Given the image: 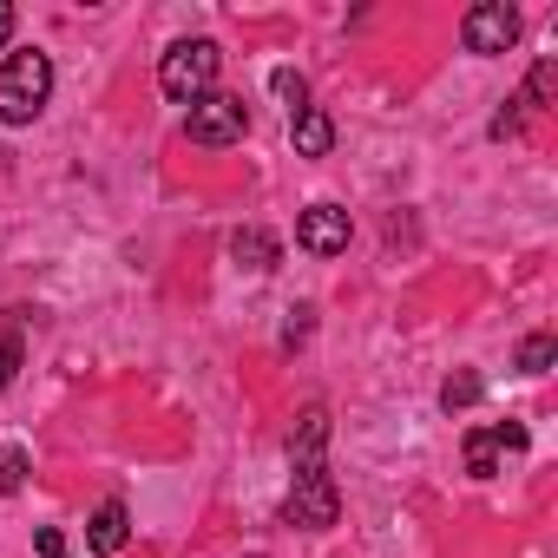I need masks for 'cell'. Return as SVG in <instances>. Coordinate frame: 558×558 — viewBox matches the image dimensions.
<instances>
[{
  "mask_svg": "<svg viewBox=\"0 0 558 558\" xmlns=\"http://www.w3.org/2000/svg\"><path fill=\"white\" fill-rule=\"evenodd\" d=\"M519 40V14L506 8V0H480V8H466L460 21V47L466 53H506Z\"/></svg>",
  "mask_w": 558,
  "mask_h": 558,
  "instance_id": "5",
  "label": "cell"
},
{
  "mask_svg": "<svg viewBox=\"0 0 558 558\" xmlns=\"http://www.w3.org/2000/svg\"><path fill=\"white\" fill-rule=\"evenodd\" d=\"M243 132H250V106H243L236 93H204V99L184 106V138H191V145L223 151V145H236Z\"/></svg>",
  "mask_w": 558,
  "mask_h": 558,
  "instance_id": "3",
  "label": "cell"
},
{
  "mask_svg": "<svg viewBox=\"0 0 558 558\" xmlns=\"http://www.w3.org/2000/svg\"><path fill=\"white\" fill-rule=\"evenodd\" d=\"M506 453H525V427L519 421H493V427H473L466 434V473L473 480H493Z\"/></svg>",
  "mask_w": 558,
  "mask_h": 558,
  "instance_id": "6",
  "label": "cell"
},
{
  "mask_svg": "<svg viewBox=\"0 0 558 558\" xmlns=\"http://www.w3.org/2000/svg\"><path fill=\"white\" fill-rule=\"evenodd\" d=\"M290 132H296V151H303V158H329V145H336V119H329L323 106H303V112L290 119Z\"/></svg>",
  "mask_w": 558,
  "mask_h": 558,
  "instance_id": "10",
  "label": "cell"
},
{
  "mask_svg": "<svg viewBox=\"0 0 558 558\" xmlns=\"http://www.w3.org/2000/svg\"><path fill=\"white\" fill-rule=\"evenodd\" d=\"M14 27H21V14L8 8V0H0V47H8V40H14Z\"/></svg>",
  "mask_w": 558,
  "mask_h": 558,
  "instance_id": "19",
  "label": "cell"
},
{
  "mask_svg": "<svg viewBox=\"0 0 558 558\" xmlns=\"http://www.w3.org/2000/svg\"><path fill=\"white\" fill-rule=\"evenodd\" d=\"M519 106H525V99H506V112H493V125H486V132H493V138H519V125H525V112H519Z\"/></svg>",
  "mask_w": 558,
  "mask_h": 558,
  "instance_id": "17",
  "label": "cell"
},
{
  "mask_svg": "<svg viewBox=\"0 0 558 558\" xmlns=\"http://www.w3.org/2000/svg\"><path fill=\"white\" fill-rule=\"evenodd\" d=\"M269 93L290 106V119H296V112L310 106V80H303V73H290V66H276V73H269Z\"/></svg>",
  "mask_w": 558,
  "mask_h": 558,
  "instance_id": "13",
  "label": "cell"
},
{
  "mask_svg": "<svg viewBox=\"0 0 558 558\" xmlns=\"http://www.w3.org/2000/svg\"><path fill=\"white\" fill-rule=\"evenodd\" d=\"M276 250H283V243H276L269 230H243V236L230 243V256H236L243 269H276Z\"/></svg>",
  "mask_w": 558,
  "mask_h": 558,
  "instance_id": "11",
  "label": "cell"
},
{
  "mask_svg": "<svg viewBox=\"0 0 558 558\" xmlns=\"http://www.w3.org/2000/svg\"><path fill=\"white\" fill-rule=\"evenodd\" d=\"M27 447H0V499H14L21 486H27Z\"/></svg>",
  "mask_w": 558,
  "mask_h": 558,
  "instance_id": "14",
  "label": "cell"
},
{
  "mask_svg": "<svg viewBox=\"0 0 558 558\" xmlns=\"http://www.w3.org/2000/svg\"><path fill=\"white\" fill-rule=\"evenodd\" d=\"M217 66H223L217 40H178V47L158 60V86H165L171 106H191V99L217 93Z\"/></svg>",
  "mask_w": 558,
  "mask_h": 558,
  "instance_id": "2",
  "label": "cell"
},
{
  "mask_svg": "<svg viewBox=\"0 0 558 558\" xmlns=\"http://www.w3.org/2000/svg\"><path fill=\"white\" fill-rule=\"evenodd\" d=\"M14 375H21V336L8 329V336H0V388H8Z\"/></svg>",
  "mask_w": 558,
  "mask_h": 558,
  "instance_id": "18",
  "label": "cell"
},
{
  "mask_svg": "<svg viewBox=\"0 0 558 558\" xmlns=\"http://www.w3.org/2000/svg\"><path fill=\"white\" fill-rule=\"evenodd\" d=\"M283 519L303 525V532H329V525L342 519V493H336V480H329V473H303V480L290 486V499H283Z\"/></svg>",
  "mask_w": 558,
  "mask_h": 558,
  "instance_id": "4",
  "label": "cell"
},
{
  "mask_svg": "<svg viewBox=\"0 0 558 558\" xmlns=\"http://www.w3.org/2000/svg\"><path fill=\"white\" fill-rule=\"evenodd\" d=\"M125 538H132V512H125V499H106L86 519V551L93 558H112V551H125Z\"/></svg>",
  "mask_w": 558,
  "mask_h": 558,
  "instance_id": "9",
  "label": "cell"
},
{
  "mask_svg": "<svg viewBox=\"0 0 558 558\" xmlns=\"http://www.w3.org/2000/svg\"><path fill=\"white\" fill-rule=\"evenodd\" d=\"M551 355H558V342H551L545 329H538V336H525V342H519V375H545V368H551Z\"/></svg>",
  "mask_w": 558,
  "mask_h": 558,
  "instance_id": "15",
  "label": "cell"
},
{
  "mask_svg": "<svg viewBox=\"0 0 558 558\" xmlns=\"http://www.w3.org/2000/svg\"><path fill=\"white\" fill-rule=\"evenodd\" d=\"M47 99H53V60L40 47L0 60V125H34Z\"/></svg>",
  "mask_w": 558,
  "mask_h": 558,
  "instance_id": "1",
  "label": "cell"
},
{
  "mask_svg": "<svg viewBox=\"0 0 558 558\" xmlns=\"http://www.w3.org/2000/svg\"><path fill=\"white\" fill-rule=\"evenodd\" d=\"M296 243H303L310 256H342V250H349V210H342V204H310V210L296 217Z\"/></svg>",
  "mask_w": 558,
  "mask_h": 558,
  "instance_id": "7",
  "label": "cell"
},
{
  "mask_svg": "<svg viewBox=\"0 0 558 558\" xmlns=\"http://www.w3.org/2000/svg\"><path fill=\"white\" fill-rule=\"evenodd\" d=\"M551 93H558V60L545 53V60L532 66V80H525V106H551Z\"/></svg>",
  "mask_w": 558,
  "mask_h": 558,
  "instance_id": "16",
  "label": "cell"
},
{
  "mask_svg": "<svg viewBox=\"0 0 558 558\" xmlns=\"http://www.w3.org/2000/svg\"><path fill=\"white\" fill-rule=\"evenodd\" d=\"M47 558H66V551H47Z\"/></svg>",
  "mask_w": 558,
  "mask_h": 558,
  "instance_id": "20",
  "label": "cell"
},
{
  "mask_svg": "<svg viewBox=\"0 0 558 558\" xmlns=\"http://www.w3.org/2000/svg\"><path fill=\"white\" fill-rule=\"evenodd\" d=\"M323 447H329V414L310 408V414L296 421V434H290V466H296V480H303V473H329V466H323Z\"/></svg>",
  "mask_w": 558,
  "mask_h": 558,
  "instance_id": "8",
  "label": "cell"
},
{
  "mask_svg": "<svg viewBox=\"0 0 558 558\" xmlns=\"http://www.w3.org/2000/svg\"><path fill=\"white\" fill-rule=\"evenodd\" d=\"M480 395H486V381H480L473 368H460V375H447V388H440V408H447V414H466Z\"/></svg>",
  "mask_w": 558,
  "mask_h": 558,
  "instance_id": "12",
  "label": "cell"
}]
</instances>
